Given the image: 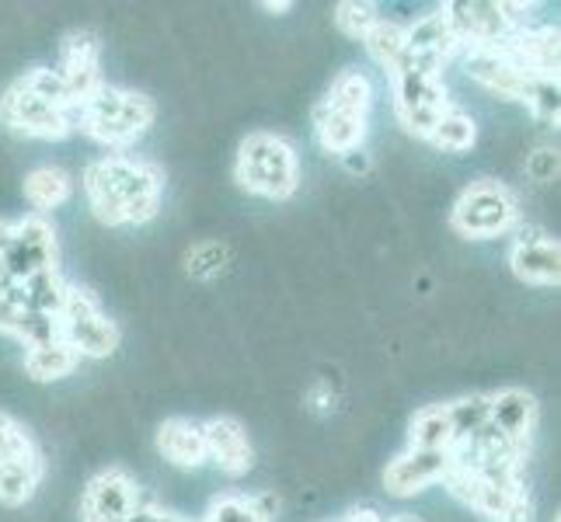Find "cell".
Here are the masks:
<instances>
[{"mask_svg":"<svg viewBox=\"0 0 561 522\" xmlns=\"http://www.w3.org/2000/svg\"><path fill=\"white\" fill-rule=\"evenodd\" d=\"M474 140H478V123L460 105L450 102L425 143H433L436 150H447V153H463V150L474 147Z\"/></svg>","mask_w":561,"mask_h":522,"instance_id":"cell-26","label":"cell"},{"mask_svg":"<svg viewBox=\"0 0 561 522\" xmlns=\"http://www.w3.org/2000/svg\"><path fill=\"white\" fill-rule=\"evenodd\" d=\"M387 522H422V519H419V515H409V512H401V515H391Z\"/></svg>","mask_w":561,"mask_h":522,"instance_id":"cell-39","label":"cell"},{"mask_svg":"<svg viewBox=\"0 0 561 522\" xmlns=\"http://www.w3.org/2000/svg\"><path fill=\"white\" fill-rule=\"evenodd\" d=\"M234 182L268 202H286L300 188V158L294 143L276 132H248L234 158Z\"/></svg>","mask_w":561,"mask_h":522,"instance_id":"cell-4","label":"cell"},{"mask_svg":"<svg viewBox=\"0 0 561 522\" xmlns=\"http://www.w3.org/2000/svg\"><path fill=\"white\" fill-rule=\"evenodd\" d=\"M450 421H454V436L457 442L474 436L478 429L489 425V394H468V397H457L447 404Z\"/></svg>","mask_w":561,"mask_h":522,"instance_id":"cell-30","label":"cell"},{"mask_svg":"<svg viewBox=\"0 0 561 522\" xmlns=\"http://www.w3.org/2000/svg\"><path fill=\"white\" fill-rule=\"evenodd\" d=\"M70 196H73V178H70L64 167L43 164V167L28 171V178H25V199L32 202V209L38 212V217H43L46 209L64 206Z\"/></svg>","mask_w":561,"mask_h":522,"instance_id":"cell-23","label":"cell"},{"mask_svg":"<svg viewBox=\"0 0 561 522\" xmlns=\"http://www.w3.org/2000/svg\"><path fill=\"white\" fill-rule=\"evenodd\" d=\"M450 227L468 241L506 237L519 227V202L510 185L478 178L460 192L450 209Z\"/></svg>","mask_w":561,"mask_h":522,"instance_id":"cell-6","label":"cell"},{"mask_svg":"<svg viewBox=\"0 0 561 522\" xmlns=\"http://www.w3.org/2000/svg\"><path fill=\"white\" fill-rule=\"evenodd\" d=\"M377 22H380V14L370 0H342V4H335V25L350 38H359V43Z\"/></svg>","mask_w":561,"mask_h":522,"instance_id":"cell-32","label":"cell"},{"mask_svg":"<svg viewBox=\"0 0 561 522\" xmlns=\"http://www.w3.org/2000/svg\"><path fill=\"white\" fill-rule=\"evenodd\" d=\"M144 501L140 485L126 471L108 467L94 474L81 498V522H123Z\"/></svg>","mask_w":561,"mask_h":522,"instance_id":"cell-12","label":"cell"},{"mask_svg":"<svg viewBox=\"0 0 561 522\" xmlns=\"http://www.w3.org/2000/svg\"><path fill=\"white\" fill-rule=\"evenodd\" d=\"M540 408L534 394H527L524 386H502V391L489 394V421L506 436L513 446L530 453V439L537 432Z\"/></svg>","mask_w":561,"mask_h":522,"instance_id":"cell-18","label":"cell"},{"mask_svg":"<svg viewBox=\"0 0 561 522\" xmlns=\"http://www.w3.org/2000/svg\"><path fill=\"white\" fill-rule=\"evenodd\" d=\"M262 8L265 11H294V0H279V4L276 0H262Z\"/></svg>","mask_w":561,"mask_h":522,"instance_id":"cell-38","label":"cell"},{"mask_svg":"<svg viewBox=\"0 0 561 522\" xmlns=\"http://www.w3.org/2000/svg\"><path fill=\"white\" fill-rule=\"evenodd\" d=\"M46 477V463H4L0 467V506L18 509L35 498Z\"/></svg>","mask_w":561,"mask_h":522,"instance_id":"cell-27","label":"cell"},{"mask_svg":"<svg viewBox=\"0 0 561 522\" xmlns=\"http://www.w3.org/2000/svg\"><path fill=\"white\" fill-rule=\"evenodd\" d=\"M363 46H366V53H370V60L380 67V70H387V73H394L398 67H401V60H404V53H409V43H404V25H398V22H380L366 32V38H363Z\"/></svg>","mask_w":561,"mask_h":522,"instance_id":"cell-28","label":"cell"},{"mask_svg":"<svg viewBox=\"0 0 561 522\" xmlns=\"http://www.w3.org/2000/svg\"><path fill=\"white\" fill-rule=\"evenodd\" d=\"M203 442H206V463H213L227 477H244L255 463V450L244 432V425L230 415H217L203 421Z\"/></svg>","mask_w":561,"mask_h":522,"instance_id":"cell-16","label":"cell"},{"mask_svg":"<svg viewBox=\"0 0 561 522\" xmlns=\"http://www.w3.org/2000/svg\"><path fill=\"white\" fill-rule=\"evenodd\" d=\"M227 265H230V247L220 244V241L196 244V247H192L188 255H185V272H188L192 279H203V282L224 276V272H227Z\"/></svg>","mask_w":561,"mask_h":522,"instance_id":"cell-31","label":"cell"},{"mask_svg":"<svg viewBox=\"0 0 561 522\" xmlns=\"http://www.w3.org/2000/svg\"><path fill=\"white\" fill-rule=\"evenodd\" d=\"M558 28L545 25V28H527L519 25L506 43H499V49L506 53V60L530 77V81H545V84H558Z\"/></svg>","mask_w":561,"mask_h":522,"instance_id":"cell-14","label":"cell"},{"mask_svg":"<svg viewBox=\"0 0 561 522\" xmlns=\"http://www.w3.org/2000/svg\"><path fill=\"white\" fill-rule=\"evenodd\" d=\"M25 306L18 303L11 293H0V335H14L18 321H22Z\"/></svg>","mask_w":561,"mask_h":522,"instance_id":"cell-34","label":"cell"},{"mask_svg":"<svg viewBox=\"0 0 561 522\" xmlns=\"http://www.w3.org/2000/svg\"><path fill=\"white\" fill-rule=\"evenodd\" d=\"M11 241H14V223L11 220H0V258L8 255Z\"/></svg>","mask_w":561,"mask_h":522,"instance_id":"cell-37","label":"cell"},{"mask_svg":"<svg viewBox=\"0 0 561 522\" xmlns=\"http://www.w3.org/2000/svg\"><path fill=\"white\" fill-rule=\"evenodd\" d=\"M404 43H409V56L415 63L439 70V73L447 70V63L460 53V43H457V35L447 22V14H443V8L419 18L412 25H404Z\"/></svg>","mask_w":561,"mask_h":522,"instance_id":"cell-19","label":"cell"},{"mask_svg":"<svg viewBox=\"0 0 561 522\" xmlns=\"http://www.w3.org/2000/svg\"><path fill=\"white\" fill-rule=\"evenodd\" d=\"M273 498H248V495H217L209 501L203 522H273Z\"/></svg>","mask_w":561,"mask_h":522,"instance_id":"cell-25","label":"cell"},{"mask_svg":"<svg viewBox=\"0 0 561 522\" xmlns=\"http://www.w3.org/2000/svg\"><path fill=\"white\" fill-rule=\"evenodd\" d=\"M450 471V453L404 450L383 467V491L394 498H415L425 488L439 485Z\"/></svg>","mask_w":561,"mask_h":522,"instance_id":"cell-15","label":"cell"},{"mask_svg":"<svg viewBox=\"0 0 561 522\" xmlns=\"http://www.w3.org/2000/svg\"><path fill=\"white\" fill-rule=\"evenodd\" d=\"M158 119V108L140 91L99 84L88 98L77 105L73 123L77 129L91 137L94 143L108 147L112 153H123L126 147L137 143L144 132Z\"/></svg>","mask_w":561,"mask_h":522,"instance_id":"cell-2","label":"cell"},{"mask_svg":"<svg viewBox=\"0 0 561 522\" xmlns=\"http://www.w3.org/2000/svg\"><path fill=\"white\" fill-rule=\"evenodd\" d=\"M454 421L447 404H425L409 421V450H433V453H450L454 450Z\"/></svg>","mask_w":561,"mask_h":522,"instance_id":"cell-22","label":"cell"},{"mask_svg":"<svg viewBox=\"0 0 561 522\" xmlns=\"http://www.w3.org/2000/svg\"><path fill=\"white\" fill-rule=\"evenodd\" d=\"M56 230L46 217H32L14 223V241L8 247V255L0 258V293H11L18 282H25L35 272H46V268H56Z\"/></svg>","mask_w":561,"mask_h":522,"instance_id":"cell-11","label":"cell"},{"mask_svg":"<svg viewBox=\"0 0 561 522\" xmlns=\"http://www.w3.org/2000/svg\"><path fill=\"white\" fill-rule=\"evenodd\" d=\"M123 522H182L179 515H171V512H164V509H158V506H153V501H140V506L137 509H133Z\"/></svg>","mask_w":561,"mask_h":522,"instance_id":"cell-35","label":"cell"},{"mask_svg":"<svg viewBox=\"0 0 561 522\" xmlns=\"http://www.w3.org/2000/svg\"><path fill=\"white\" fill-rule=\"evenodd\" d=\"M530 11L527 4H506V0H454V4H443V14L463 49H489L506 43V38L524 25V14Z\"/></svg>","mask_w":561,"mask_h":522,"instance_id":"cell-9","label":"cell"},{"mask_svg":"<svg viewBox=\"0 0 561 522\" xmlns=\"http://www.w3.org/2000/svg\"><path fill=\"white\" fill-rule=\"evenodd\" d=\"M387 77H391V84H394V115H398L401 129L415 140H430L433 126L439 123V115L450 105L443 73L422 70L409 60H401V67Z\"/></svg>","mask_w":561,"mask_h":522,"instance_id":"cell-7","label":"cell"},{"mask_svg":"<svg viewBox=\"0 0 561 522\" xmlns=\"http://www.w3.org/2000/svg\"><path fill=\"white\" fill-rule=\"evenodd\" d=\"M56 321H60V338L81 359H108L123 341L119 324L102 311V303L94 300V293L84 286L70 282L64 311Z\"/></svg>","mask_w":561,"mask_h":522,"instance_id":"cell-8","label":"cell"},{"mask_svg":"<svg viewBox=\"0 0 561 522\" xmlns=\"http://www.w3.org/2000/svg\"><path fill=\"white\" fill-rule=\"evenodd\" d=\"M527 174H530L534 182H540V185L554 182V178H558V150H554V147H540V150H534L530 158H527Z\"/></svg>","mask_w":561,"mask_h":522,"instance_id":"cell-33","label":"cell"},{"mask_svg":"<svg viewBox=\"0 0 561 522\" xmlns=\"http://www.w3.org/2000/svg\"><path fill=\"white\" fill-rule=\"evenodd\" d=\"M0 123L28 140H64L77 129L73 112L46 102L43 94H35L25 84V77H18L4 91V98H0Z\"/></svg>","mask_w":561,"mask_h":522,"instance_id":"cell-10","label":"cell"},{"mask_svg":"<svg viewBox=\"0 0 561 522\" xmlns=\"http://www.w3.org/2000/svg\"><path fill=\"white\" fill-rule=\"evenodd\" d=\"M67 289H70V282L60 276V268H46V272H35L25 282H18L11 289V297L22 303L25 311L46 314V317H60Z\"/></svg>","mask_w":561,"mask_h":522,"instance_id":"cell-21","label":"cell"},{"mask_svg":"<svg viewBox=\"0 0 561 522\" xmlns=\"http://www.w3.org/2000/svg\"><path fill=\"white\" fill-rule=\"evenodd\" d=\"M158 453L179 471H199L206 463V442H203V425L188 418H164L158 425Z\"/></svg>","mask_w":561,"mask_h":522,"instance_id":"cell-20","label":"cell"},{"mask_svg":"<svg viewBox=\"0 0 561 522\" xmlns=\"http://www.w3.org/2000/svg\"><path fill=\"white\" fill-rule=\"evenodd\" d=\"M443 485L489 522H534V498L524 474H468L450 467Z\"/></svg>","mask_w":561,"mask_h":522,"instance_id":"cell-5","label":"cell"},{"mask_svg":"<svg viewBox=\"0 0 561 522\" xmlns=\"http://www.w3.org/2000/svg\"><path fill=\"white\" fill-rule=\"evenodd\" d=\"M4 463H43L32 432L14 415L0 411V467Z\"/></svg>","mask_w":561,"mask_h":522,"instance_id":"cell-29","label":"cell"},{"mask_svg":"<svg viewBox=\"0 0 561 522\" xmlns=\"http://www.w3.org/2000/svg\"><path fill=\"white\" fill-rule=\"evenodd\" d=\"M510 268L519 282L558 286L561 282V244L537 227H516V241L510 247Z\"/></svg>","mask_w":561,"mask_h":522,"instance_id":"cell-13","label":"cell"},{"mask_svg":"<svg viewBox=\"0 0 561 522\" xmlns=\"http://www.w3.org/2000/svg\"><path fill=\"white\" fill-rule=\"evenodd\" d=\"M81 356L60 338V341H49V345H38L25 352V373L35 383H53V380H64L77 370Z\"/></svg>","mask_w":561,"mask_h":522,"instance_id":"cell-24","label":"cell"},{"mask_svg":"<svg viewBox=\"0 0 561 522\" xmlns=\"http://www.w3.org/2000/svg\"><path fill=\"white\" fill-rule=\"evenodd\" d=\"M342 522H387V515H380L374 506H359V509H350V512H345Z\"/></svg>","mask_w":561,"mask_h":522,"instance_id":"cell-36","label":"cell"},{"mask_svg":"<svg viewBox=\"0 0 561 522\" xmlns=\"http://www.w3.org/2000/svg\"><path fill=\"white\" fill-rule=\"evenodd\" d=\"M84 199L94 220L105 227H140L161 209L164 171L129 153H105L84 167Z\"/></svg>","mask_w":561,"mask_h":522,"instance_id":"cell-1","label":"cell"},{"mask_svg":"<svg viewBox=\"0 0 561 522\" xmlns=\"http://www.w3.org/2000/svg\"><path fill=\"white\" fill-rule=\"evenodd\" d=\"M374 108V84L363 70H342L314 108L318 143L332 153H356L366 140Z\"/></svg>","mask_w":561,"mask_h":522,"instance_id":"cell-3","label":"cell"},{"mask_svg":"<svg viewBox=\"0 0 561 522\" xmlns=\"http://www.w3.org/2000/svg\"><path fill=\"white\" fill-rule=\"evenodd\" d=\"M99 67H102V46H99V38H94L91 32H73V35H67V43L60 46V67H56V73L64 77V84L70 91L73 105H81L94 88L105 84Z\"/></svg>","mask_w":561,"mask_h":522,"instance_id":"cell-17","label":"cell"}]
</instances>
